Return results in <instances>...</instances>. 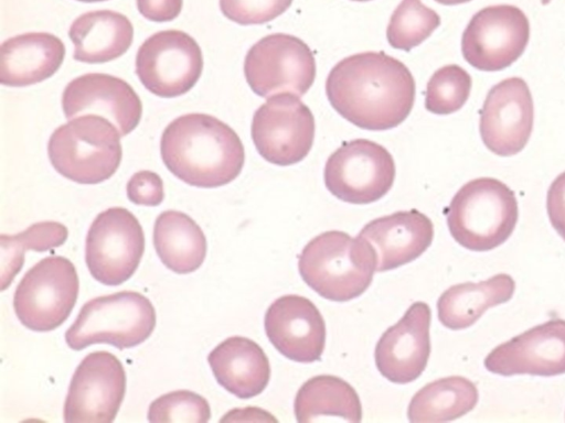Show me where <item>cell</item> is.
<instances>
[{"label":"cell","instance_id":"obj_1","mask_svg":"<svg viewBox=\"0 0 565 423\" xmlns=\"http://www.w3.org/2000/svg\"><path fill=\"white\" fill-rule=\"evenodd\" d=\"M415 79L407 66L383 52L344 57L330 70L326 95L332 108L354 126L383 131L411 113Z\"/></svg>","mask_w":565,"mask_h":423},{"label":"cell","instance_id":"obj_2","mask_svg":"<svg viewBox=\"0 0 565 423\" xmlns=\"http://www.w3.org/2000/svg\"><path fill=\"white\" fill-rule=\"evenodd\" d=\"M160 153L173 175L204 188L231 183L245 162L244 145L237 133L205 113H188L172 120L162 132Z\"/></svg>","mask_w":565,"mask_h":423},{"label":"cell","instance_id":"obj_3","mask_svg":"<svg viewBox=\"0 0 565 423\" xmlns=\"http://www.w3.org/2000/svg\"><path fill=\"white\" fill-rule=\"evenodd\" d=\"M298 270L308 286L335 302L353 300L366 291L376 271L371 246L339 230L311 239L298 257Z\"/></svg>","mask_w":565,"mask_h":423},{"label":"cell","instance_id":"obj_4","mask_svg":"<svg viewBox=\"0 0 565 423\" xmlns=\"http://www.w3.org/2000/svg\"><path fill=\"white\" fill-rule=\"evenodd\" d=\"M445 214L450 235L460 246L488 251L512 235L519 207L508 185L493 177H479L459 188Z\"/></svg>","mask_w":565,"mask_h":423},{"label":"cell","instance_id":"obj_5","mask_svg":"<svg viewBox=\"0 0 565 423\" xmlns=\"http://www.w3.org/2000/svg\"><path fill=\"white\" fill-rule=\"evenodd\" d=\"M120 132L107 118L83 115L57 127L47 154L62 176L79 184H97L115 174L121 162Z\"/></svg>","mask_w":565,"mask_h":423},{"label":"cell","instance_id":"obj_6","mask_svg":"<svg viewBox=\"0 0 565 423\" xmlns=\"http://www.w3.org/2000/svg\"><path fill=\"white\" fill-rule=\"evenodd\" d=\"M156 322L149 299L134 291L117 292L86 302L66 330L65 341L74 350L94 344L131 348L149 338Z\"/></svg>","mask_w":565,"mask_h":423},{"label":"cell","instance_id":"obj_7","mask_svg":"<svg viewBox=\"0 0 565 423\" xmlns=\"http://www.w3.org/2000/svg\"><path fill=\"white\" fill-rule=\"evenodd\" d=\"M78 289L74 264L61 256L46 257L34 264L18 284L13 295L15 315L31 330H53L70 316Z\"/></svg>","mask_w":565,"mask_h":423},{"label":"cell","instance_id":"obj_8","mask_svg":"<svg viewBox=\"0 0 565 423\" xmlns=\"http://www.w3.org/2000/svg\"><path fill=\"white\" fill-rule=\"evenodd\" d=\"M392 154L367 139L345 141L327 160L324 184L337 198L350 204H370L381 199L395 180Z\"/></svg>","mask_w":565,"mask_h":423},{"label":"cell","instance_id":"obj_9","mask_svg":"<svg viewBox=\"0 0 565 423\" xmlns=\"http://www.w3.org/2000/svg\"><path fill=\"white\" fill-rule=\"evenodd\" d=\"M244 75L252 90L260 97L280 91L302 96L316 78V61L301 39L273 33L248 50Z\"/></svg>","mask_w":565,"mask_h":423},{"label":"cell","instance_id":"obj_10","mask_svg":"<svg viewBox=\"0 0 565 423\" xmlns=\"http://www.w3.org/2000/svg\"><path fill=\"white\" fill-rule=\"evenodd\" d=\"M250 134L257 152L267 162L292 165L302 161L312 148L315 118L295 94H277L255 111Z\"/></svg>","mask_w":565,"mask_h":423},{"label":"cell","instance_id":"obj_11","mask_svg":"<svg viewBox=\"0 0 565 423\" xmlns=\"http://www.w3.org/2000/svg\"><path fill=\"white\" fill-rule=\"evenodd\" d=\"M145 251V235L132 213L110 207L93 220L86 237L89 273L105 285H119L136 272Z\"/></svg>","mask_w":565,"mask_h":423},{"label":"cell","instance_id":"obj_12","mask_svg":"<svg viewBox=\"0 0 565 423\" xmlns=\"http://www.w3.org/2000/svg\"><path fill=\"white\" fill-rule=\"evenodd\" d=\"M202 69L201 47L180 30H164L150 35L136 55V74L141 84L162 98L188 93L199 80Z\"/></svg>","mask_w":565,"mask_h":423},{"label":"cell","instance_id":"obj_13","mask_svg":"<svg viewBox=\"0 0 565 423\" xmlns=\"http://www.w3.org/2000/svg\"><path fill=\"white\" fill-rule=\"evenodd\" d=\"M530 22L512 4L489 6L472 15L461 37L463 58L475 68L497 72L509 67L525 51Z\"/></svg>","mask_w":565,"mask_h":423},{"label":"cell","instance_id":"obj_14","mask_svg":"<svg viewBox=\"0 0 565 423\" xmlns=\"http://www.w3.org/2000/svg\"><path fill=\"white\" fill-rule=\"evenodd\" d=\"M126 392V372L113 354H88L77 366L64 402L66 423L113 422Z\"/></svg>","mask_w":565,"mask_h":423},{"label":"cell","instance_id":"obj_15","mask_svg":"<svg viewBox=\"0 0 565 423\" xmlns=\"http://www.w3.org/2000/svg\"><path fill=\"white\" fill-rule=\"evenodd\" d=\"M534 121V105L526 82L505 78L488 91L480 110L483 144L500 156H512L526 145Z\"/></svg>","mask_w":565,"mask_h":423},{"label":"cell","instance_id":"obj_16","mask_svg":"<svg viewBox=\"0 0 565 423\" xmlns=\"http://www.w3.org/2000/svg\"><path fill=\"white\" fill-rule=\"evenodd\" d=\"M484 366L501 376L565 373V321H547L497 346Z\"/></svg>","mask_w":565,"mask_h":423},{"label":"cell","instance_id":"obj_17","mask_svg":"<svg viewBox=\"0 0 565 423\" xmlns=\"http://www.w3.org/2000/svg\"><path fill=\"white\" fill-rule=\"evenodd\" d=\"M430 319L429 306L415 302L383 333L375 346L374 358L384 378L404 384L423 373L430 355Z\"/></svg>","mask_w":565,"mask_h":423},{"label":"cell","instance_id":"obj_18","mask_svg":"<svg viewBox=\"0 0 565 423\" xmlns=\"http://www.w3.org/2000/svg\"><path fill=\"white\" fill-rule=\"evenodd\" d=\"M264 326L269 341L286 358L306 364L320 360L326 324L309 299L296 294L278 297L267 308Z\"/></svg>","mask_w":565,"mask_h":423},{"label":"cell","instance_id":"obj_19","mask_svg":"<svg viewBox=\"0 0 565 423\" xmlns=\"http://www.w3.org/2000/svg\"><path fill=\"white\" fill-rule=\"evenodd\" d=\"M62 107L67 119L85 112L103 116L121 135L138 126L142 113L141 100L132 87L103 73L84 74L71 80L63 91Z\"/></svg>","mask_w":565,"mask_h":423},{"label":"cell","instance_id":"obj_20","mask_svg":"<svg viewBox=\"0 0 565 423\" xmlns=\"http://www.w3.org/2000/svg\"><path fill=\"white\" fill-rule=\"evenodd\" d=\"M374 251L376 271L396 269L422 256L431 245L434 225L417 209L396 212L367 223L359 236Z\"/></svg>","mask_w":565,"mask_h":423},{"label":"cell","instance_id":"obj_21","mask_svg":"<svg viewBox=\"0 0 565 423\" xmlns=\"http://www.w3.org/2000/svg\"><path fill=\"white\" fill-rule=\"evenodd\" d=\"M65 57V45L46 32H29L6 40L0 47V83L24 87L50 78Z\"/></svg>","mask_w":565,"mask_h":423},{"label":"cell","instance_id":"obj_22","mask_svg":"<svg viewBox=\"0 0 565 423\" xmlns=\"http://www.w3.org/2000/svg\"><path fill=\"white\" fill-rule=\"evenodd\" d=\"M207 361L216 381L239 399L260 394L270 379L266 354L246 337L226 338L209 354Z\"/></svg>","mask_w":565,"mask_h":423},{"label":"cell","instance_id":"obj_23","mask_svg":"<svg viewBox=\"0 0 565 423\" xmlns=\"http://www.w3.org/2000/svg\"><path fill=\"white\" fill-rule=\"evenodd\" d=\"M74 59L100 64L120 57L130 47L134 28L129 19L116 11L98 10L83 13L70 26Z\"/></svg>","mask_w":565,"mask_h":423},{"label":"cell","instance_id":"obj_24","mask_svg":"<svg viewBox=\"0 0 565 423\" xmlns=\"http://www.w3.org/2000/svg\"><path fill=\"white\" fill-rule=\"evenodd\" d=\"M514 290V280L505 273L495 274L478 283L452 285L437 301L438 319L449 329L467 328L489 307L508 302Z\"/></svg>","mask_w":565,"mask_h":423},{"label":"cell","instance_id":"obj_25","mask_svg":"<svg viewBox=\"0 0 565 423\" xmlns=\"http://www.w3.org/2000/svg\"><path fill=\"white\" fill-rule=\"evenodd\" d=\"M153 247L161 262L179 274L198 270L207 249L200 226L190 216L177 210H166L157 217Z\"/></svg>","mask_w":565,"mask_h":423},{"label":"cell","instance_id":"obj_26","mask_svg":"<svg viewBox=\"0 0 565 423\" xmlns=\"http://www.w3.org/2000/svg\"><path fill=\"white\" fill-rule=\"evenodd\" d=\"M294 406L299 423L312 422L320 416L362 421V405L356 391L335 376L320 375L307 380L298 390Z\"/></svg>","mask_w":565,"mask_h":423},{"label":"cell","instance_id":"obj_27","mask_svg":"<svg viewBox=\"0 0 565 423\" xmlns=\"http://www.w3.org/2000/svg\"><path fill=\"white\" fill-rule=\"evenodd\" d=\"M478 402V389L461 376L437 379L412 398L407 416L411 422H448L470 412Z\"/></svg>","mask_w":565,"mask_h":423},{"label":"cell","instance_id":"obj_28","mask_svg":"<svg viewBox=\"0 0 565 423\" xmlns=\"http://www.w3.org/2000/svg\"><path fill=\"white\" fill-rule=\"evenodd\" d=\"M68 236L67 228L57 221H41L31 225L17 235L0 236L1 249V290L11 284L22 269L24 251H47L62 246Z\"/></svg>","mask_w":565,"mask_h":423},{"label":"cell","instance_id":"obj_29","mask_svg":"<svg viewBox=\"0 0 565 423\" xmlns=\"http://www.w3.org/2000/svg\"><path fill=\"white\" fill-rule=\"evenodd\" d=\"M440 25V17L420 0H402L391 15L386 39L405 52L422 44Z\"/></svg>","mask_w":565,"mask_h":423},{"label":"cell","instance_id":"obj_30","mask_svg":"<svg viewBox=\"0 0 565 423\" xmlns=\"http://www.w3.org/2000/svg\"><path fill=\"white\" fill-rule=\"evenodd\" d=\"M472 86L469 73L459 65L438 68L427 83L425 108L435 115L458 111L468 100Z\"/></svg>","mask_w":565,"mask_h":423},{"label":"cell","instance_id":"obj_31","mask_svg":"<svg viewBox=\"0 0 565 423\" xmlns=\"http://www.w3.org/2000/svg\"><path fill=\"white\" fill-rule=\"evenodd\" d=\"M210 417L206 399L189 390L166 393L153 400L148 410L150 422L205 423Z\"/></svg>","mask_w":565,"mask_h":423},{"label":"cell","instance_id":"obj_32","mask_svg":"<svg viewBox=\"0 0 565 423\" xmlns=\"http://www.w3.org/2000/svg\"><path fill=\"white\" fill-rule=\"evenodd\" d=\"M292 0H220L222 13L241 25L263 24L282 14Z\"/></svg>","mask_w":565,"mask_h":423},{"label":"cell","instance_id":"obj_33","mask_svg":"<svg viewBox=\"0 0 565 423\" xmlns=\"http://www.w3.org/2000/svg\"><path fill=\"white\" fill-rule=\"evenodd\" d=\"M127 196L136 205L158 206L164 198L162 178L154 172H136L127 183Z\"/></svg>","mask_w":565,"mask_h":423},{"label":"cell","instance_id":"obj_34","mask_svg":"<svg viewBox=\"0 0 565 423\" xmlns=\"http://www.w3.org/2000/svg\"><path fill=\"white\" fill-rule=\"evenodd\" d=\"M546 208L552 226L565 240V172L557 175L550 185Z\"/></svg>","mask_w":565,"mask_h":423},{"label":"cell","instance_id":"obj_35","mask_svg":"<svg viewBox=\"0 0 565 423\" xmlns=\"http://www.w3.org/2000/svg\"><path fill=\"white\" fill-rule=\"evenodd\" d=\"M183 0H137L142 17L154 22L174 20L182 10Z\"/></svg>","mask_w":565,"mask_h":423},{"label":"cell","instance_id":"obj_36","mask_svg":"<svg viewBox=\"0 0 565 423\" xmlns=\"http://www.w3.org/2000/svg\"><path fill=\"white\" fill-rule=\"evenodd\" d=\"M435 1H437L440 4H445V6H455V4L466 3L471 0H435Z\"/></svg>","mask_w":565,"mask_h":423},{"label":"cell","instance_id":"obj_37","mask_svg":"<svg viewBox=\"0 0 565 423\" xmlns=\"http://www.w3.org/2000/svg\"><path fill=\"white\" fill-rule=\"evenodd\" d=\"M82 2H98V1H105V0H77Z\"/></svg>","mask_w":565,"mask_h":423},{"label":"cell","instance_id":"obj_38","mask_svg":"<svg viewBox=\"0 0 565 423\" xmlns=\"http://www.w3.org/2000/svg\"><path fill=\"white\" fill-rule=\"evenodd\" d=\"M352 1H360V2H363V1H370V0H352Z\"/></svg>","mask_w":565,"mask_h":423}]
</instances>
